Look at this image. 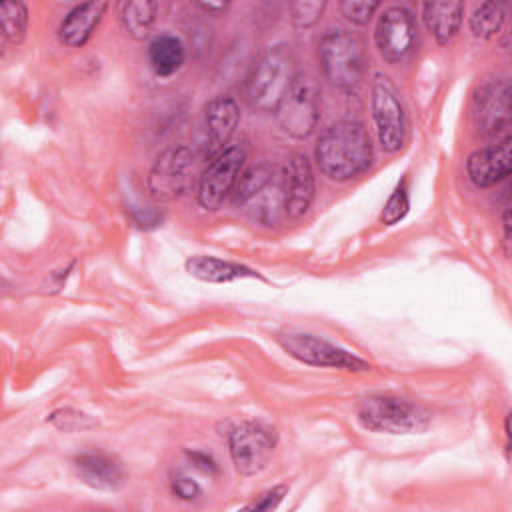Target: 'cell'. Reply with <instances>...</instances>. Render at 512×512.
<instances>
[{"instance_id": "cell-1", "label": "cell", "mask_w": 512, "mask_h": 512, "mask_svg": "<svg viewBox=\"0 0 512 512\" xmlns=\"http://www.w3.org/2000/svg\"><path fill=\"white\" fill-rule=\"evenodd\" d=\"M372 156V140L366 128L354 120H340L328 126L314 148L320 172L334 182H346L366 172Z\"/></svg>"}, {"instance_id": "cell-2", "label": "cell", "mask_w": 512, "mask_h": 512, "mask_svg": "<svg viewBox=\"0 0 512 512\" xmlns=\"http://www.w3.org/2000/svg\"><path fill=\"white\" fill-rule=\"evenodd\" d=\"M296 76V58L286 44L268 46L252 64L244 96L248 104L260 112H274Z\"/></svg>"}, {"instance_id": "cell-3", "label": "cell", "mask_w": 512, "mask_h": 512, "mask_svg": "<svg viewBox=\"0 0 512 512\" xmlns=\"http://www.w3.org/2000/svg\"><path fill=\"white\" fill-rule=\"evenodd\" d=\"M358 422L372 432L420 434L430 426V414L420 404L396 394H368L356 404Z\"/></svg>"}, {"instance_id": "cell-4", "label": "cell", "mask_w": 512, "mask_h": 512, "mask_svg": "<svg viewBox=\"0 0 512 512\" xmlns=\"http://www.w3.org/2000/svg\"><path fill=\"white\" fill-rule=\"evenodd\" d=\"M322 76L340 90H354L366 70L364 38L350 30H328L318 42Z\"/></svg>"}, {"instance_id": "cell-5", "label": "cell", "mask_w": 512, "mask_h": 512, "mask_svg": "<svg viewBox=\"0 0 512 512\" xmlns=\"http://www.w3.org/2000/svg\"><path fill=\"white\" fill-rule=\"evenodd\" d=\"M276 122L284 134L292 138H308L320 118V88L318 82L306 74L296 72L290 88L278 102Z\"/></svg>"}, {"instance_id": "cell-6", "label": "cell", "mask_w": 512, "mask_h": 512, "mask_svg": "<svg viewBox=\"0 0 512 512\" xmlns=\"http://www.w3.org/2000/svg\"><path fill=\"white\" fill-rule=\"evenodd\" d=\"M370 110L384 152H398L406 140V112L390 76L376 72L370 80Z\"/></svg>"}, {"instance_id": "cell-7", "label": "cell", "mask_w": 512, "mask_h": 512, "mask_svg": "<svg viewBox=\"0 0 512 512\" xmlns=\"http://www.w3.org/2000/svg\"><path fill=\"white\" fill-rule=\"evenodd\" d=\"M284 352H288L298 362L322 368H336L346 372H364L370 370V364L356 354L308 332L284 330L276 336Z\"/></svg>"}, {"instance_id": "cell-8", "label": "cell", "mask_w": 512, "mask_h": 512, "mask_svg": "<svg viewBox=\"0 0 512 512\" xmlns=\"http://www.w3.org/2000/svg\"><path fill=\"white\" fill-rule=\"evenodd\" d=\"M194 170V154L188 146H170L162 150L150 172H148V192L156 202H174L180 198L190 182Z\"/></svg>"}, {"instance_id": "cell-9", "label": "cell", "mask_w": 512, "mask_h": 512, "mask_svg": "<svg viewBox=\"0 0 512 512\" xmlns=\"http://www.w3.org/2000/svg\"><path fill=\"white\" fill-rule=\"evenodd\" d=\"M246 152L242 146H228L210 158L208 166L200 174L196 198L204 210H218L224 198L234 190L242 172Z\"/></svg>"}, {"instance_id": "cell-10", "label": "cell", "mask_w": 512, "mask_h": 512, "mask_svg": "<svg viewBox=\"0 0 512 512\" xmlns=\"http://www.w3.org/2000/svg\"><path fill=\"white\" fill-rule=\"evenodd\" d=\"M510 82L506 78H488L472 94L470 116L482 136H498L510 124Z\"/></svg>"}, {"instance_id": "cell-11", "label": "cell", "mask_w": 512, "mask_h": 512, "mask_svg": "<svg viewBox=\"0 0 512 512\" xmlns=\"http://www.w3.org/2000/svg\"><path fill=\"white\" fill-rule=\"evenodd\" d=\"M232 464L242 476L260 474L274 452V434L258 422H242L228 436Z\"/></svg>"}, {"instance_id": "cell-12", "label": "cell", "mask_w": 512, "mask_h": 512, "mask_svg": "<svg viewBox=\"0 0 512 512\" xmlns=\"http://www.w3.org/2000/svg\"><path fill=\"white\" fill-rule=\"evenodd\" d=\"M416 18L406 6H388L378 18L374 40L380 56L388 64L404 60L416 44Z\"/></svg>"}, {"instance_id": "cell-13", "label": "cell", "mask_w": 512, "mask_h": 512, "mask_svg": "<svg viewBox=\"0 0 512 512\" xmlns=\"http://www.w3.org/2000/svg\"><path fill=\"white\" fill-rule=\"evenodd\" d=\"M238 122H240V108L236 100L228 94H218L204 106V128H206L204 156L208 160L214 158L224 148H228V142L234 136Z\"/></svg>"}, {"instance_id": "cell-14", "label": "cell", "mask_w": 512, "mask_h": 512, "mask_svg": "<svg viewBox=\"0 0 512 512\" xmlns=\"http://www.w3.org/2000/svg\"><path fill=\"white\" fill-rule=\"evenodd\" d=\"M316 182L308 158L294 152L284 164V210L290 218H300L314 202Z\"/></svg>"}, {"instance_id": "cell-15", "label": "cell", "mask_w": 512, "mask_h": 512, "mask_svg": "<svg viewBox=\"0 0 512 512\" xmlns=\"http://www.w3.org/2000/svg\"><path fill=\"white\" fill-rule=\"evenodd\" d=\"M512 140L504 138L498 144L480 148L468 156L466 172L474 186L490 188L510 174Z\"/></svg>"}, {"instance_id": "cell-16", "label": "cell", "mask_w": 512, "mask_h": 512, "mask_svg": "<svg viewBox=\"0 0 512 512\" xmlns=\"http://www.w3.org/2000/svg\"><path fill=\"white\" fill-rule=\"evenodd\" d=\"M78 478L96 490L116 492L124 486L126 474L120 460L106 452H82L74 458Z\"/></svg>"}, {"instance_id": "cell-17", "label": "cell", "mask_w": 512, "mask_h": 512, "mask_svg": "<svg viewBox=\"0 0 512 512\" xmlns=\"http://www.w3.org/2000/svg\"><path fill=\"white\" fill-rule=\"evenodd\" d=\"M106 10L108 2H84L74 6L58 26V40L68 48L84 46Z\"/></svg>"}, {"instance_id": "cell-18", "label": "cell", "mask_w": 512, "mask_h": 512, "mask_svg": "<svg viewBox=\"0 0 512 512\" xmlns=\"http://www.w3.org/2000/svg\"><path fill=\"white\" fill-rule=\"evenodd\" d=\"M186 272L202 282H212V284H224V282H234V280H244V278H260V274L244 264L222 260L218 256H208V254H196L186 260Z\"/></svg>"}, {"instance_id": "cell-19", "label": "cell", "mask_w": 512, "mask_h": 512, "mask_svg": "<svg viewBox=\"0 0 512 512\" xmlns=\"http://www.w3.org/2000/svg\"><path fill=\"white\" fill-rule=\"evenodd\" d=\"M462 2H426L422 6V18L428 32L438 44H448L462 24Z\"/></svg>"}, {"instance_id": "cell-20", "label": "cell", "mask_w": 512, "mask_h": 512, "mask_svg": "<svg viewBox=\"0 0 512 512\" xmlns=\"http://www.w3.org/2000/svg\"><path fill=\"white\" fill-rule=\"evenodd\" d=\"M186 52L180 42V38L172 34H160L150 42L148 48V60L156 76H172L176 74L184 64Z\"/></svg>"}, {"instance_id": "cell-21", "label": "cell", "mask_w": 512, "mask_h": 512, "mask_svg": "<svg viewBox=\"0 0 512 512\" xmlns=\"http://www.w3.org/2000/svg\"><path fill=\"white\" fill-rule=\"evenodd\" d=\"M120 22L134 40H144L152 32L158 14V2L152 0H130L120 2Z\"/></svg>"}, {"instance_id": "cell-22", "label": "cell", "mask_w": 512, "mask_h": 512, "mask_svg": "<svg viewBox=\"0 0 512 512\" xmlns=\"http://www.w3.org/2000/svg\"><path fill=\"white\" fill-rule=\"evenodd\" d=\"M506 20L504 2H484L470 16V32L480 40L494 38Z\"/></svg>"}, {"instance_id": "cell-23", "label": "cell", "mask_w": 512, "mask_h": 512, "mask_svg": "<svg viewBox=\"0 0 512 512\" xmlns=\"http://www.w3.org/2000/svg\"><path fill=\"white\" fill-rule=\"evenodd\" d=\"M272 182V168L268 164H256L248 170L240 172L236 186H234V202L246 204L254 196H258L268 184Z\"/></svg>"}, {"instance_id": "cell-24", "label": "cell", "mask_w": 512, "mask_h": 512, "mask_svg": "<svg viewBox=\"0 0 512 512\" xmlns=\"http://www.w3.org/2000/svg\"><path fill=\"white\" fill-rule=\"evenodd\" d=\"M0 22L6 40L20 44L28 28V8L24 2H2L0 4Z\"/></svg>"}, {"instance_id": "cell-25", "label": "cell", "mask_w": 512, "mask_h": 512, "mask_svg": "<svg viewBox=\"0 0 512 512\" xmlns=\"http://www.w3.org/2000/svg\"><path fill=\"white\" fill-rule=\"evenodd\" d=\"M46 422H50L60 432H84V430H90V428H94L98 424L90 414L74 410V408L54 410L46 418Z\"/></svg>"}, {"instance_id": "cell-26", "label": "cell", "mask_w": 512, "mask_h": 512, "mask_svg": "<svg viewBox=\"0 0 512 512\" xmlns=\"http://www.w3.org/2000/svg\"><path fill=\"white\" fill-rule=\"evenodd\" d=\"M324 8H326L324 0H320V2L318 0H298V2L288 4L290 20H292L294 28H298V30L312 28L322 18Z\"/></svg>"}, {"instance_id": "cell-27", "label": "cell", "mask_w": 512, "mask_h": 512, "mask_svg": "<svg viewBox=\"0 0 512 512\" xmlns=\"http://www.w3.org/2000/svg\"><path fill=\"white\" fill-rule=\"evenodd\" d=\"M408 208H410L408 190H406V184L402 182L394 188V192L390 194V198L386 200V204L382 208V214H380L382 224H386V226L398 224L408 214Z\"/></svg>"}, {"instance_id": "cell-28", "label": "cell", "mask_w": 512, "mask_h": 512, "mask_svg": "<svg viewBox=\"0 0 512 512\" xmlns=\"http://www.w3.org/2000/svg\"><path fill=\"white\" fill-rule=\"evenodd\" d=\"M342 16L356 26H366L370 18L380 8V2H366V0H344L338 4Z\"/></svg>"}, {"instance_id": "cell-29", "label": "cell", "mask_w": 512, "mask_h": 512, "mask_svg": "<svg viewBox=\"0 0 512 512\" xmlns=\"http://www.w3.org/2000/svg\"><path fill=\"white\" fill-rule=\"evenodd\" d=\"M286 494H288V484L272 486V488L260 492L250 504H246V508H250V510H274V508H278V504L284 500Z\"/></svg>"}, {"instance_id": "cell-30", "label": "cell", "mask_w": 512, "mask_h": 512, "mask_svg": "<svg viewBox=\"0 0 512 512\" xmlns=\"http://www.w3.org/2000/svg\"><path fill=\"white\" fill-rule=\"evenodd\" d=\"M130 218L134 222L136 228L140 230H154L162 224V212L158 208L152 206H144V208H132L130 210Z\"/></svg>"}, {"instance_id": "cell-31", "label": "cell", "mask_w": 512, "mask_h": 512, "mask_svg": "<svg viewBox=\"0 0 512 512\" xmlns=\"http://www.w3.org/2000/svg\"><path fill=\"white\" fill-rule=\"evenodd\" d=\"M172 492L180 500H196L202 494V488L188 476H174L172 478Z\"/></svg>"}, {"instance_id": "cell-32", "label": "cell", "mask_w": 512, "mask_h": 512, "mask_svg": "<svg viewBox=\"0 0 512 512\" xmlns=\"http://www.w3.org/2000/svg\"><path fill=\"white\" fill-rule=\"evenodd\" d=\"M186 456L200 468V470H204V472H216L218 470V464L214 462V458L210 456V454H206V452H200V450H186Z\"/></svg>"}, {"instance_id": "cell-33", "label": "cell", "mask_w": 512, "mask_h": 512, "mask_svg": "<svg viewBox=\"0 0 512 512\" xmlns=\"http://www.w3.org/2000/svg\"><path fill=\"white\" fill-rule=\"evenodd\" d=\"M204 14L208 16H224L226 10L230 8L228 2H198L196 4Z\"/></svg>"}, {"instance_id": "cell-34", "label": "cell", "mask_w": 512, "mask_h": 512, "mask_svg": "<svg viewBox=\"0 0 512 512\" xmlns=\"http://www.w3.org/2000/svg\"><path fill=\"white\" fill-rule=\"evenodd\" d=\"M502 224H504V238H506V242H508V240H510V210L504 212Z\"/></svg>"}]
</instances>
